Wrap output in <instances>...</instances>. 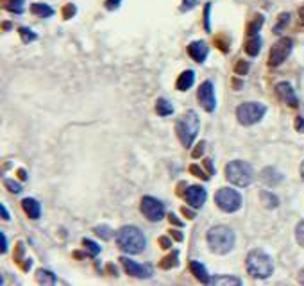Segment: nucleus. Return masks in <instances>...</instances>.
<instances>
[{"label":"nucleus","mask_w":304,"mask_h":286,"mask_svg":"<svg viewBox=\"0 0 304 286\" xmlns=\"http://www.w3.org/2000/svg\"><path fill=\"white\" fill-rule=\"evenodd\" d=\"M199 116L195 111H186L183 116H179L175 122V134H177L179 141L183 143L186 149L192 147V143L195 141L197 134H199Z\"/></svg>","instance_id":"obj_4"},{"label":"nucleus","mask_w":304,"mask_h":286,"mask_svg":"<svg viewBox=\"0 0 304 286\" xmlns=\"http://www.w3.org/2000/svg\"><path fill=\"white\" fill-rule=\"evenodd\" d=\"M210 11H211V4H206V7H204V29H206V32H211Z\"/></svg>","instance_id":"obj_35"},{"label":"nucleus","mask_w":304,"mask_h":286,"mask_svg":"<svg viewBox=\"0 0 304 286\" xmlns=\"http://www.w3.org/2000/svg\"><path fill=\"white\" fill-rule=\"evenodd\" d=\"M168 220H170V224H175V225H179V227H183V222H181V220H179L174 213L168 215Z\"/></svg>","instance_id":"obj_44"},{"label":"nucleus","mask_w":304,"mask_h":286,"mask_svg":"<svg viewBox=\"0 0 304 286\" xmlns=\"http://www.w3.org/2000/svg\"><path fill=\"white\" fill-rule=\"evenodd\" d=\"M265 113H267V106L260 102H245L236 108V118L245 127L258 124L265 116Z\"/></svg>","instance_id":"obj_6"},{"label":"nucleus","mask_w":304,"mask_h":286,"mask_svg":"<svg viewBox=\"0 0 304 286\" xmlns=\"http://www.w3.org/2000/svg\"><path fill=\"white\" fill-rule=\"evenodd\" d=\"M5 186H7V190H9L11 193H20L22 192V184L15 182L13 179H5Z\"/></svg>","instance_id":"obj_34"},{"label":"nucleus","mask_w":304,"mask_h":286,"mask_svg":"<svg viewBox=\"0 0 304 286\" xmlns=\"http://www.w3.org/2000/svg\"><path fill=\"white\" fill-rule=\"evenodd\" d=\"M226 179L238 188H245L254 181V170L245 161H231L226 165Z\"/></svg>","instance_id":"obj_5"},{"label":"nucleus","mask_w":304,"mask_h":286,"mask_svg":"<svg viewBox=\"0 0 304 286\" xmlns=\"http://www.w3.org/2000/svg\"><path fill=\"white\" fill-rule=\"evenodd\" d=\"M18 32H20L22 42H23V43H31V42H34V40H38V34H36V32L29 31L27 27H20V29H18Z\"/></svg>","instance_id":"obj_28"},{"label":"nucleus","mask_w":304,"mask_h":286,"mask_svg":"<svg viewBox=\"0 0 304 286\" xmlns=\"http://www.w3.org/2000/svg\"><path fill=\"white\" fill-rule=\"evenodd\" d=\"M93 231L97 236H100V238H104V240H109L111 236H113V229L108 227V225H97Z\"/></svg>","instance_id":"obj_31"},{"label":"nucleus","mask_w":304,"mask_h":286,"mask_svg":"<svg viewBox=\"0 0 304 286\" xmlns=\"http://www.w3.org/2000/svg\"><path fill=\"white\" fill-rule=\"evenodd\" d=\"M31 13L36 16H42V18H50V16H54V9L47 4H32Z\"/></svg>","instance_id":"obj_20"},{"label":"nucleus","mask_w":304,"mask_h":286,"mask_svg":"<svg viewBox=\"0 0 304 286\" xmlns=\"http://www.w3.org/2000/svg\"><path fill=\"white\" fill-rule=\"evenodd\" d=\"M190 270L194 274L200 283H210V276H208V270H206V266L199 261H190Z\"/></svg>","instance_id":"obj_18"},{"label":"nucleus","mask_w":304,"mask_h":286,"mask_svg":"<svg viewBox=\"0 0 304 286\" xmlns=\"http://www.w3.org/2000/svg\"><path fill=\"white\" fill-rule=\"evenodd\" d=\"M36 279L40 285H56V274H52L50 270H45V268H40L36 272Z\"/></svg>","instance_id":"obj_21"},{"label":"nucleus","mask_w":304,"mask_h":286,"mask_svg":"<svg viewBox=\"0 0 304 286\" xmlns=\"http://www.w3.org/2000/svg\"><path fill=\"white\" fill-rule=\"evenodd\" d=\"M247 72H249V63H247L245 59H240V61L235 65V73H238V75H245Z\"/></svg>","instance_id":"obj_32"},{"label":"nucleus","mask_w":304,"mask_h":286,"mask_svg":"<svg viewBox=\"0 0 304 286\" xmlns=\"http://www.w3.org/2000/svg\"><path fill=\"white\" fill-rule=\"evenodd\" d=\"M170 234H172V238H175L177 242H183V234L179 233V231H170Z\"/></svg>","instance_id":"obj_47"},{"label":"nucleus","mask_w":304,"mask_h":286,"mask_svg":"<svg viewBox=\"0 0 304 286\" xmlns=\"http://www.w3.org/2000/svg\"><path fill=\"white\" fill-rule=\"evenodd\" d=\"M120 2L122 0H106V9H109V11H115L116 7H120Z\"/></svg>","instance_id":"obj_37"},{"label":"nucleus","mask_w":304,"mask_h":286,"mask_svg":"<svg viewBox=\"0 0 304 286\" xmlns=\"http://www.w3.org/2000/svg\"><path fill=\"white\" fill-rule=\"evenodd\" d=\"M245 266L249 276L254 277V279H267V277L272 276L274 272V261L272 258L263 252L260 249H254L247 254L245 260Z\"/></svg>","instance_id":"obj_2"},{"label":"nucleus","mask_w":304,"mask_h":286,"mask_svg":"<svg viewBox=\"0 0 304 286\" xmlns=\"http://www.w3.org/2000/svg\"><path fill=\"white\" fill-rule=\"evenodd\" d=\"M0 250L7 252V236H5V233H0Z\"/></svg>","instance_id":"obj_40"},{"label":"nucleus","mask_w":304,"mask_h":286,"mask_svg":"<svg viewBox=\"0 0 304 286\" xmlns=\"http://www.w3.org/2000/svg\"><path fill=\"white\" fill-rule=\"evenodd\" d=\"M194 83H195V72L194 70H184V72L179 75L175 86H177L179 91H186V89H190L194 86Z\"/></svg>","instance_id":"obj_17"},{"label":"nucleus","mask_w":304,"mask_h":286,"mask_svg":"<svg viewBox=\"0 0 304 286\" xmlns=\"http://www.w3.org/2000/svg\"><path fill=\"white\" fill-rule=\"evenodd\" d=\"M122 265H124V268L127 270V274L132 277H140V279H147V277H152V266L149 265H140V263H136V261L129 260L127 256H122L120 258Z\"/></svg>","instance_id":"obj_11"},{"label":"nucleus","mask_w":304,"mask_h":286,"mask_svg":"<svg viewBox=\"0 0 304 286\" xmlns=\"http://www.w3.org/2000/svg\"><path fill=\"white\" fill-rule=\"evenodd\" d=\"M140 209H142V213L145 215V219L151 220V222H159V220H163V217H165V204L154 197H149V195L142 198Z\"/></svg>","instance_id":"obj_9"},{"label":"nucleus","mask_w":304,"mask_h":286,"mask_svg":"<svg viewBox=\"0 0 304 286\" xmlns=\"http://www.w3.org/2000/svg\"><path fill=\"white\" fill-rule=\"evenodd\" d=\"M4 7L11 13H18L20 15L23 11V0H4Z\"/></svg>","instance_id":"obj_26"},{"label":"nucleus","mask_w":304,"mask_h":286,"mask_svg":"<svg viewBox=\"0 0 304 286\" xmlns=\"http://www.w3.org/2000/svg\"><path fill=\"white\" fill-rule=\"evenodd\" d=\"M190 172H194L195 176L200 177V179H208V176H206L204 170H202V168H200L199 165H192V167H190Z\"/></svg>","instance_id":"obj_36"},{"label":"nucleus","mask_w":304,"mask_h":286,"mask_svg":"<svg viewBox=\"0 0 304 286\" xmlns=\"http://www.w3.org/2000/svg\"><path fill=\"white\" fill-rule=\"evenodd\" d=\"M0 213H2V219L4 220H11V217H9V211H7V208H5L4 204L0 206Z\"/></svg>","instance_id":"obj_45"},{"label":"nucleus","mask_w":304,"mask_h":286,"mask_svg":"<svg viewBox=\"0 0 304 286\" xmlns=\"http://www.w3.org/2000/svg\"><path fill=\"white\" fill-rule=\"evenodd\" d=\"M290 23V13H283V15H279V22L276 23L274 27V32L279 34V32H283V29Z\"/></svg>","instance_id":"obj_29"},{"label":"nucleus","mask_w":304,"mask_h":286,"mask_svg":"<svg viewBox=\"0 0 304 286\" xmlns=\"http://www.w3.org/2000/svg\"><path fill=\"white\" fill-rule=\"evenodd\" d=\"M159 245H161L163 249H168V247H172V242H170L167 236H161V238H159Z\"/></svg>","instance_id":"obj_43"},{"label":"nucleus","mask_w":304,"mask_h":286,"mask_svg":"<svg viewBox=\"0 0 304 286\" xmlns=\"http://www.w3.org/2000/svg\"><path fill=\"white\" fill-rule=\"evenodd\" d=\"M215 202L222 211H226V213H235V211H238V209L241 208L243 198H241L240 193L236 192V190H233V188H220L215 195Z\"/></svg>","instance_id":"obj_7"},{"label":"nucleus","mask_w":304,"mask_h":286,"mask_svg":"<svg viewBox=\"0 0 304 286\" xmlns=\"http://www.w3.org/2000/svg\"><path fill=\"white\" fill-rule=\"evenodd\" d=\"M301 177H303V181H304V161H303V165H301Z\"/></svg>","instance_id":"obj_51"},{"label":"nucleus","mask_w":304,"mask_h":286,"mask_svg":"<svg viewBox=\"0 0 304 286\" xmlns=\"http://www.w3.org/2000/svg\"><path fill=\"white\" fill-rule=\"evenodd\" d=\"M188 54L194 61L204 63L208 54H210V47H208L204 42H192L188 45Z\"/></svg>","instance_id":"obj_14"},{"label":"nucleus","mask_w":304,"mask_h":286,"mask_svg":"<svg viewBox=\"0 0 304 286\" xmlns=\"http://www.w3.org/2000/svg\"><path fill=\"white\" fill-rule=\"evenodd\" d=\"M22 208H23L27 217H31L32 220H38L42 217V206H40V202H38L36 198H31V197L23 198L22 200Z\"/></svg>","instance_id":"obj_15"},{"label":"nucleus","mask_w":304,"mask_h":286,"mask_svg":"<svg viewBox=\"0 0 304 286\" xmlns=\"http://www.w3.org/2000/svg\"><path fill=\"white\" fill-rule=\"evenodd\" d=\"M156 111L159 116H170L174 113V106L168 102L167 99H157L156 102Z\"/></svg>","instance_id":"obj_23"},{"label":"nucleus","mask_w":304,"mask_h":286,"mask_svg":"<svg viewBox=\"0 0 304 286\" xmlns=\"http://www.w3.org/2000/svg\"><path fill=\"white\" fill-rule=\"evenodd\" d=\"M210 285H217V286H220V285H236V286H240L241 281L238 279V277L217 276V277H213V279H210Z\"/></svg>","instance_id":"obj_25"},{"label":"nucleus","mask_w":304,"mask_h":286,"mask_svg":"<svg viewBox=\"0 0 304 286\" xmlns=\"http://www.w3.org/2000/svg\"><path fill=\"white\" fill-rule=\"evenodd\" d=\"M18 176H20V179H27V174H25V170H18Z\"/></svg>","instance_id":"obj_50"},{"label":"nucleus","mask_w":304,"mask_h":286,"mask_svg":"<svg viewBox=\"0 0 304 286\" xmlns=\"http://www.w3.org/2000/svg\"><path fill=\"white\" fill-rule=\"evenodd\" d=\"M204 145H206L204 141H200V143H197V147H195V151L192 152V156H194V157H199L200 154L204 152Z\"/></svg>","instance_id":"obj_39"},{"label":"nucleus","mask_w":304,"mask_h":286,"mask_svg":"<svg viewBox=\"0 0 304 286\" xmlns=\"http://www.w3.org/2000/svg\"><path fill=\"white\" fill-rule=\"evenodd\" d=\"M116 245L126 254H140L145 250L147 238L142 233V229L136 225H124L116 231Z\"/></svg>","instance_id":"obj_1"},{"label":"nucleus","mask_w":304,"mask_h":286,"mask_svg":"<svg viewBox=\"0 0 304 286\" xmlns=\"http://www.w3.org/2000/svg\"><path fill=\"white\" fill-rule=\"evenodd\" d=\"M295 238L299 242V245L304 249V220H301L297 227H295Z\"/></svg>","instance_id":"obj_33"},{"label":"nucleus","mask_w":304,"mask_h":286,"mask_svg":"<svg viewBox=\"0 0 304 286\" xmlns=\"http://www.w3.org/2000/svg\"><path fill=\"white\" fill-rule=\"evenodd\" d=\"M292 48H294V42L290 38H281L278 42L274 43L272 48H270V54H268V65L270 66H279L283 65L288 56L292 54Z\"/></svg>","instance_id":"obj_8"},{"label":"nucleus","mask_w":304,"mask_h":286,"mask_svg":"<svg viewBox=\"0 0 304 286\" xmlns=\"http://www.w3.org/2000/svg\"><path fill=\"white\" fill-rule=\"evenodd\" d=\"M276 93L284 104H288L290 108H297L299 106V100H297V95H295L294 88L290 83H279L276 84Z\"/></svg>","instance_id":"obj_13"},{"label":"nucleus","mask_w":304,"mask_h":286,"mask_svg":"<svg viewBox=\"0 0 304 286\" xmlns=\"http://www.w3.org/2000/svg\"><path fill=\"white\" fill-rule=\"evenodd\" d=\"M197 97H199V104L204 108L208 113H213L217 108V99H215V88H213V83L211 81H204L200 84L199 91H197Z\"/></svg>","instance_id":"obj_10"},{"label":"nucleus","mask_w":304,"mask_h":286,"mask_svg":"<svg viewBox=\"0 0 304 286\" xmlns=\"http://www.w3.org/2000/svg\"><path fill=\"white\" fill-rule=\"evenodd\" d=\"M206 167H208V170H210V174H215V168H213V163H211V159H206Z\"/></svg>","instance_id":"obj_48"},{"label":"nucleus","mask_w":304,"mask_h":286,"mask_svg":"<svg viewBox=\"0 0 304 286\" xmlns=\"http://www.w3.org/2000/svg\"><path fill=\"white\" fill-rule=\"evenodd\" d=\"M206 240L215 254H227L235 247V233L227 225H213L208 231Z\"/></svg>","instance_id":"obj_3"},{"label":"nucleus","mask_w":304,"mask_h":286,"mask_svg":"<svg viewBox=\"0 0 304 286\" xmlns=\"http://www.w3.org/2000/svg\"><path fill=\"white\" fill-rule=\"evenodd\" d=\"M260 197H261L263 204H265L267 208H278L279 206L278 195H274V193L268 192V190H261V192H260Z\"/></svg>","instance_id":"obj_22"},{"label":"nucleus","mask_w":304,"mask_h":286,"mask_svg":"<svg viewBox=\"0 0 304 286\" xmlns=\"http://www.w3.org/2000/svg\"><path fill=\"white\" fill-rule=\"evenodd\" d=\"M83 245H84V249L89 252V256H99L100 254V247L95 243V242H91V240L84 238L83 240Z\"/></svg>","instance_id":"obj_30"},{"label":"nucleus","mask_w":304,"mask_h":286,"mask_svg":"<svg viewBox=\"0 0 304 286\" xmlns=\"http://www.w3.org/2000/svg\"><path fill=\"white\" fill-rule=\"evenodd\" d=\"M183 213L186 215V217H188L190 220H192V219H195V215L192 213V211H188V208H183Z\"/></svg>","instance_id":"obj_49"},{"label":"nucleus","mask_w":304,"mask_h":286,"mask_svg":"<svg viewBox=\"0 0 304 286\" xmlns=\"http://www.w3.org/2000/svg\"><path fill=\"white\" fill-rule=\"evenodd\" d=\"M261 179L267 186H276V184H279V182H283L284 177H283V174H279L274 167H267V168H263Z\"/></svg>","instance_id":"obj_16"},{"label":"nucleus","mask_w":304,"mask_h":286,"mask_svg":"<svg viewBox=\"0 0 304 286\" xmlns=\"http://www.w3.org/2000/svg\"><path fill=\"white\" fill-rule=\"evenodd\" d=\"M184 198H186V202H188L192 208L199 209L204 206L206 198H208V192H206V188L199 186V184H192V186L186 188Z\"/></svg>","instance_id":"obj_12"},{"label":"nucleus","mask_w":304,"mask_h":286,"mask_svg":"<svg viewBox=\"0 0 304 286\" xmlns=\"http://www.w3.org/2000/svg\"><path fill=\"white\" fill-rule=\"evenodd\" d=\"M265 23V18H263L261 15H258L254 20L249 23V27H247V36H258V32H260V29H261V25Z\"/></svg>","instance_id":"obj_24"},{"label":"nucleus","mask_w":304,"mask_h":286,"mask_svg":"<svg viewBox=\"0 0 304 286\" xmlns=\"http://www.w3.org/2000/svg\"><path fill=\"white\" fill-rule=\"evenodd\" d=\"M299 15H301V20H303V22H304V7H303V9H301V11H299Z\"/></svg>","instance_id":"obj_52"},{"label":"nucleus","mask_w":304,"mask_h":286,"mask_svg":"<svg viewBox=\"0 0 304 286\" xmlns=\"http://www.w3.org/2000/svg\"><path fill=\"white\" fill-rule=\"evenodd\" d=\"M177 256H179V252L177 250H174L172 254L167 256V258L159 263V266H161V268H172V266H175L177 265Z\"/></svg>","instance_id":"obj_27"},{"label":"nucleus","mask_w":304,"mask_h":286,"mask_svg":"<svg viewBox=\"0 0 304 286\" xmlns=\"http://www.w3.org/2000/svg\"><path fill=\"white\" fill-rule=\"evenodd\" d=\"M261 50V38L260 36H251L245 43V52L251 57H256Z\"/></svg>","instance_id":"obj_19"},{"label":"nucleus","mask_w":304,"mask_h":286,"mask_svg":"<svg viewBox=\"0 0 304 286\" xmlns=\"http://www.w3.org/2000/svg\"><path fill=\"white\" fill-rule=\"evenodd\" d=\"M31 266H32V260H29V258H27V260L22 263V268H23V270H29Z\"/></svg>","instance_id":"obj_46"},{"label":"nucleus","mask_w":304,"mask_h":286,"mask_svg":"<svg viewBox=\"0 0 304 286\" xmlns=\"http://www.w3.org/2000/svg\"><path fill=\"white\" fill-rule=\"evenodd\" d=\"M195 5H197V0H184L183 2V11L194 9Z\"/></svg>","instance_id":"obj_42"},{"label":"nucleus","mask_w":304,"mask_h":286,"mask_svg":"<svg viewBox=\"0 0 304 286\" xmlns=\"http://www.w3.org/2000/svg\"><path fill=\"white\" fill-rule=\"evenodd\" d=\"M295 129L299 132H304V116H297L295 118Z\"/></svg>","instance_id":"obj_41"},{"label":"nucleus","mask_w":304,"mask_h":286,"mask_svg":"<svg viewBox=\"0 0 304 286\" xmlns=\"http://www.w3.org/2000/svg\"><path fill=\"white\" fill-rule=\"evenodd\" d=\"M75 5L74 4H68L66 7H65V11H63V15H65V18H72V16L75 15Z\"/></svg>","instance_id":"obj_38"}]
</instances>
